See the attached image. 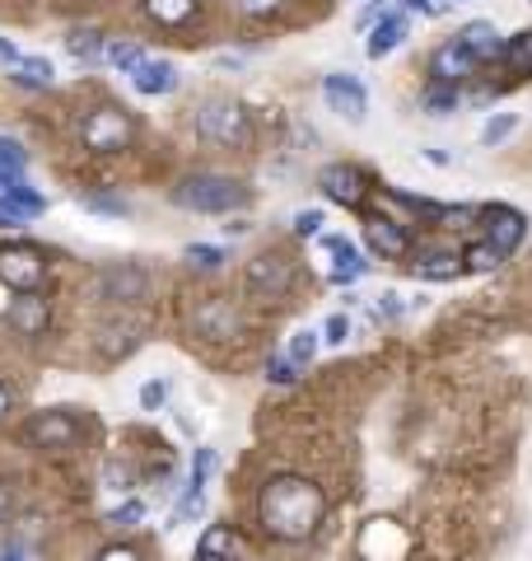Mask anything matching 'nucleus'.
Returning <instances> with one entry per match:
<instances>
[{"label": "nucleus", "instance_id": "obj_15", "mask_svg": "<svg viewBox=\"0 0 532 561\" xmlns=\"http://www.w3.org/2000/svg\"><path fill=\"white\" fill-rule=\"evenodd\" d=\"M365 239H369V249H374L383 262H397L412 253V239H406V230L397 220H388V216H374L365 225Z\"/></svg>", "mask_w": 532, "mask_h": 561}, {"label": "nucleus", "instance_id": "obj_31", "mask_svg": "<svg viewBox=\"0 0 532 561\" xmlns=\"http://www.w3.org/2000/svg\"><path fill=\"white\" fill-rule=\"evenodd\" d=\"M425 108H430L435 117L458 113V90L453 84H430V90H425Z\"/></svg>", "mask_w": 532, "mask_h": 561}, {"label": "nucleus", "instance_id": "obj_5", "mask_svg": "<svg viewBox=\"0 0 532 561\" xmlns=\"http://www.w3.org/2000/svg\"><path fill=\"white\" fill-rule=\"evenodd\" d=\"M24 440L38 445V449H51V454H66V449H76L84 440V426L70 408H47L24 426Z\"/></svg>", "mask_w": 532, "mask_h": 561}, {"label": "nucleus", "instance_id": "obj_26", "mask_svg": "<svg viewBox=\"0 0 532 561\" xmlns=\"http://www.w3.org/2000/svg\"><path fill=\"white\" fill-rule=\"evenodd\" d=\"M146 10H150V20H159L164 28H177L197 14V0H146Z\"/></svg>", "mask_w": 532, "mask_h": 561}, {"label": "nucleus", "instance_id": "obj_12", "mask_svg": "<svg viewBox=\"0 0 532 561\" xmlns=\"http://www.w3.org/2000/svg\"><path fill=\"white\" fill-rule=\"evenodd\" d=\"M476 66H482V61H476L467 47H458V38H449V43L435 47L430 76H435V84H453V90H458V84H463L467 76H476Z\"/></svg>", "mask_w": 532, "mask_h": 561}, {"label": "nucleus", "instance_id": "obj_24", "mask_svg": "<svg viewBox=\"0 0 532 561\" xmlns=\"http://www.w3.org/2000/svg\"><path fill=\"white\" fill-rule=\"evenodd\" d=\"M197 328L206 332V337H234V332H239V319H234V309H229V305H206L201 313H197Z\"/></svg>", "mask_w": 532, "mask_h": 561}, {"label": "nucleus", "instance_id": "obj_27", "mask_svg": "<svg viewBox=\"0 0 532 561\" xmlns=\"http://www.w3.org/2000/svg\"><path fill=\"white\" fill-rule=\"evenodd\" d=\"M505 66L513 70V76H532V28H523V33H513V38L505 43Z\"/></svg>", "mask_w": 532, "mask_h": 561}, {"label": "nucleus", "instance_id": "obj_17", "mask_svg": "<svg viewBox=\"0 0 532 561\" xmlns=\"http://www.w3.org/2000/svg\"><path fill=\"white\" fill-rule=\"evenodd\" d=\"M412 272L420 280H453V276H463V253H453V249H420L416 262H412Z\"/></svg>", "mask_w": 532, "mask_h": 561}, {"label": "nucleus", "instance_id": "obj_16", "mask_svg": "<svg viewBox=\"0 0 532 561\" xmlns=\"http://www.w3.org/2000/svg\"><path fill=\"white\" fill-rule=\"evenodd\" d=\"M458 47H467L476 61H495L505 51V38H500V28L486 24V20H472L458 28Z\"/></svg>", "mask_w": 532, "mask_h": 561}, {"label": "nucleus", "instance_id": "obj_34", "mask_svg": "<svg viewBox=\"0 0 532 561\" xmlns=\"http://www.w3.org/2000/svg\"><path fill=\"white\" fill-rule=\"evenodd\" d=\"M169 402V379H150V383H140V408L146 412H159Z\"/></svg>", "mask_w": 532, "mask_h": 561}, {"label": "nucleus", "instance_id": "obj_33", "mask_svg": "<svg viewBox=\"0 0 532 561\" xmlns=\"http://www.w3.org/2000/svg\"><path fill=\"white\" fill-rule=\"evenodd\" d=\"M187 262H192V267H201V272H216L220 262H224V249H210V243H192Z\"/></svg>", "mask_w": 532, "mask_h": 561}, {"label": "nucleus", "instance_id": "obj_35", "mask_svg": "<svg viewBox=\"0 0 532 561\" xmlns=\"http://www.w3.org/2000/svg\"><path fill=\"white\" fill-rule=\"evenodd\" d=\"M313 351H317V332H313V328H299L294 342H290V360L304 365V360H313Z\"/></svg>", "mask_w": 532, "mask_h": 561}, {"label": "nucleus", "instance_id": "obj_48", "mask_svg": "<svg viewBox=\"0 0 532 561\" xmlns=\"http://www.w3.org/2000/svg\"><path fill=\"white\" fill-rule=\"evenodd\" d=\"M5 511H10V486L0 482V519H5Z\"/></svg>", "mask_w": 532, "mask_h": 561}, {"label": "nucleus", "instance_id": "obj_39", "mask_svg": "<svg viewBox=\"0 0 532 561\" xmlns=\"http://www.w3.org/2000/svg\"><path fill=\"white\" fill-rule=\"evenodd\" d=\"M294 370H299V365L290 356H271V360H266V379H271V383H294Z\"/></svg>", "mask_w": 532, "mask_h": 561}, {"label": "nucleus", "instance_id": "obj_46", "mask_svg": "<svg viewBox=\"0 0 532 561\" xmlns=\"http://www.w3.org/2000/svg\"><path fill=\"white\" fill-rule=\"evenodd\" d=\"M99 561H140V552H136V548H108Z\"/></svg>", "mask_w": 532, "mask_h": 561}, {"label": "nucleus", "instance_id": "obj_10", "mask_svg": "<svg viewBox=\"0 0 532 561\" xmlns=\"http://www.w3.org/2000/svg\"><path fill=\"white\" fill-rule=\"evenodd\" d=\"M317 187H323V197L327 202H336V206H360L365 202V192H369V183H365V173L355 169V164H327L323 173H317Z\"/></svg>", "mask_w": 532, "mask_h": 561}, {"label": "nucleus", "instance_id": "obj_50", "mask_svg": "<svg viewBox=\"0 0 532 561\" xmlns=\"http://www.w3.org/2000/svg\"><path fill=\"white\" fill-rule=\"evenodd\" d=\"M360 561H369V557H360Z\"/></svg>", "mask_w": 532, "mask_h": 561}, {"label": "nucleus", "instance_id": "obj_4", "mask_svg": "<svg viewBox=\"0 0 532 561\" xmlns=\"http://www.w3.org/2000/svg\"><path fill=\"white\" fill-rule=\"evenodd\" d=\"M80 140L89 150H99V154H117V150H127L136 140V117L127 108L103 103V108H94L80 122Z\"/></svg>", "mask_w": 532, "mask_h": 561}, {"label": "nucleus", "instance_id": "obj_22", "mask_svg": "<svg viewBox=\"0 0 532 561\" xmlns=\"http://www.w3.org/2000/svg\"><path fill=\"white\" fill-rule=\"evenodd\" d=\"M24 169H28L24 146L14 136H0V192L14 187V183H24Z\"/></svg>", "mask_w": 532, "mask_h": 561}, {"label": "nucleus", "instance_id": "obj_8", "mask_svg": "<svg viewBox=\"0 0 532 561\" xmlns=\"http://www.w3.org/2000/svg\"><path fill=\"white\" fill-rule=\"evenodd\" d=\"M323 99H327V108H332L336 117H346V122H350V127H360L365 113H369L365 84L355 80V76H346V70H336V76L323 80Z\"/></svg>", "mask_w": 532, "mask_h": 561}, {"label": "nucleus", "instance_id": "obj_40", "mask_svg": "<svg viewBox=\"0 0 532 561\" xmlns=\"http://www.w3.org/2000/svg\"><path fill=\"white\" fill-rule=\"evenodd\" d=\"M346 337H350V319H346V313H332V319H327V328H323V342L342 346Z\"/></svg>", "mask_w": 532, "mask_h": 561}, {"label": "nucleus", "instance_id": "obj_2", "mask_svg": "<svg viewBox=\"0 0 532 561\" xmlns=\"http://www.w3.org/2000/svg\"><path fill=\"white\" fill-rule=\"evenodd\" d=\"M173 202L183 210H201V216H229V210L253 206V187L224 173H192L173 187Z\"/></svg>", "mask_w": 532, "mask_h": 561}, {"label": "nucleus", "instance_id": "obj_28", "mask_svg": "<svg viewBox=\"0 0 532 561\" xmlns=\"http://www.w3.org/2000/svg\"><path fill=\"white\" fill-rule=\"evenodd\" d=\"M519 131V113H495L486 127H482V146L486 150H495V146H505V140Z\"/></svg>", "mask_w": 532, "mask_h": 561}, {"label": "nucleus", "instance_id": "obj_19", "mask_svg": "<svg viewBox=\"0 0 532 561\" xmlns=\"http://www.w3.org/2000/svg\"><path fill=\"white\" fill-rule=\"evenodd\" d=\"M406 38H412V24H406V14H383V20L374 24V33H369V57H388V51H397Z\"/></svg>", "mask_w": 532, "mask_h": 561}, {"label": "nucleus", "instance_id": "obj_42", "mask_svg": "<svg viewBox=\"0 0 532 561\" xmlns=\"http://www.w3.org/2000/svg\"><path fill=\"white\" fill-rule=\"evenodd\" d=\"M84 206L89 210H103V216H127V210H131L127 202H113V197H89Z\"/></svg>", "mask_w": 532, "mask_h": 561}, {"label": "nucleus", "instance_id": "obj_21", "mask_svg": "<svg viewBox=\"0 0 532 561\" xmlns=\"http://www.w3.org/2000/svg\"><path fill=\"white\" fill-rule=\"evenodd\" d=\"M136 342H140V323H99V346H103V356H127V351H136Z\"/></svg>", "mask_w": 532, "mask_h": 561}, {"label": "nucleus", "instance_id": "obj_25", "mask_svg": "<svg viewBox=\"0 0 532 561\" xmlns=\"http://www.w3.org/2000/svg\"><path fill=\"white\" fill-rule=\"evenodd\" d=\"M66 47H70V57H76L80 66H94L99 57H103V33L99 28H70V38H66Z\"/></svg>", "mask_w": 532, "mask_h": 561}, {"label": "nucleus", "instance_id": "obj_47", "mask_svg": "<svg viewBox=\"0 0 532 561\" xmlns=\"http://www.w3.org/2000/svg\"><path fill=\"white\" fill-rule=\"evenodd\" d=\"M14 57H20V47H14L10 38H0V61H5V66H10Z\"/></svg>", "mask_w": 532, "mask_h": 561}, {"label": "nucleus", "instance_id": "obj_30", "mask_svg": "<svg viewBox=\"0 0 532 561\" xmlns=\"http://www.w3.org/2000/svg\"><path fill=\"white\" fill-rule=\"evenodd\" d=\"M201 505H206V486H192L183 491V501H177V511H173V529H183V524H192L201 515Z\"/></svg>", "mask_w": 532, "mask_h": 561}, {"label": "nucleus", "instance_id": "obj_3", "mask_svg": "<svg viewBox=\"0 0 532 561\" xmlns=\"http://www.w3.org/2000/svg\"><path fill=\"white\" fill-rule=\"evenodd\" d=\"M192 127H197V136L216 140V146H247V140H253V122H247L243 103H234L229 94L197 99V108H192Z\"/></svg>", "mask_w": 532, "mask_h": 561}, {"label": "nucleus", "instance_id": "obj_14", "mask_svg": "<svg viewBox=\"0 0 532 561\" xmlns=\"http://www.w3.org/2000/svg\"><path fill=\"white\" fill-rule=\"evenodd\" d=\"M47 323H51V309L38 290H20L10 300V328L20 332V337H38V332H47Z\"/></svg>", "mask_w": 532, "mask_h": 561}, {"label": "nucleus", "instance_id": "obj_6", "mask_svg": "<svg viewBox=\"0 0 532 561\" xmlns=\"http://www.w3.org/2000/svg\"><path fill=\"white\" fill-rule=\"evenodd\" d=\"M294 286V262L286 253H257L247 262V295L253 300H286Z\"/></svg>", "mask_w": 532, "mask_h": 561}, {"label": "nucleus", "instance_id": "obj_23", "mask_svg": "<svg viewBox=\"0 0 532 561\" xmlns=\"http://www.w3.org/2000/svg\"><path fill=\"white\" fill-rule=\"evenodd\" d=\"M10 76H14V84H24V90H47L51 84V61L47 57H14L10 61Z\"/></svg>", "mask_w": 532, "mask_h": 561}, {"label": "nucleus", "instance_id": "obj_37", "mask_svg": "<svg viewBox=\"0 0 532 561\" xmlns=\"http://www.w3.org/2000/svg\"><path fill=\"white\" fill-rule=\"evenodd\" d=\"M28 220V210L20 202H10L5 192H0V230H20V225Z\"/></svg>", "mask_w": 532, "mask_h": 561}, {"label": "nucleus", "instance_id": "obj_7", "mask_svg": "<svg viewBox=\"0 0 532 561\" xmlns=\"http://www.w3.org/2000/svg\"><path fill=\"white\" fill-rule=\"evenodd\" d=\"M0 280L10 290H38L47 280V257L33 243H5L0 249Z\"/></svg>", "mask_w": 532, "mask_h": 561}, {"label": "nucleus", "instance_id": "obj_29", "mask_svg": "<svg viewBox=\"0 0 532 561\" xmlns=\"http://www.w3.org/2000/svg\"><path fill=\"white\" fill-rule=\"evenodd\" d=\"M505 262V253L495 249V243H472V249H463V267L467 272H495Z\"/></svg>", "mask_w": 532, "mask_h": 561}, {"label": "nucleus", "instance_id": "obj_9", "mask_svg": "<svg viewBox=\"0 0 532 561\" xmlns=\"http://www.w3.org/2000/svg\"><path fill=\"white\" fill-rule=\"evenodd\" d=\"M482 220H486V243H495V249H500L505 257L519 249L523 234H528V216H523V210H513V206H505V202L486 206Z\"/></svg>", "mask_w": 532, "mask_h": 561}, {"label": "nucleus", "instance_id": "obj_20", "mask_svg": "<svg viewBox=\"0 0 532 561\" xmlns=\"http://www.w3.org/2000/svg\"><path fill=\"white\" fill-rule=\"evenodd\" d=\"M327 253L336 257V267H332V280H336V286H350V280H360L365 267H369V262L355 253V243L342 239V234H332V239H327Z\"/></svg>", "mask_w": 532, "mask_h": 561}, {"label": "nucleus", "instance_id": "obj_45", "mask_svg": "<svg viewBox=\"0 0 532 561\" xmlns=\"http://www.w3.org/2000/svg\"><path fill=\"white\" fill-rule=\"evenodd\" d=\"M0 561H28L24 542H0Z\"/></svg>", "mask_w": 532, "mask_h": 561}, {"label": "nucleus", "instance_id": "obj_49", "mask_svg": "<svg viewBox=\"0 0 532 561\" xmlns=\"http://www.w3.org/2000/svg\"><path fill=\"white\" fill-rule=\"evenodd\" d=\"M10 402H14V398H10V389H5V383H0V416L10 412Z\"/></svg>", "mask_w": 532, "mask_h": 561}, {"label": "nucleus", "instance_id": "obj_32", "mask_svg": "<svg viewBox=\"0 0 532 561\" xmlns=\"http://www.w3.org/2000/svg\"><path fill=\"white\" fill-rule=\"evenodd\" d=\"M103 57H108L117 70H127V76H131V70L146 61V51H140L136 43H108V47H103Z\"/></svg>", "mask_w": 532, "mask_h": 561}, {"label": "nucleus", "instance_id": "obj_11", "mask_svg": "<svg viewBox=\"0 0 532 561\" xmlns=\"http://www.w3.org/2000/svg\"><path fill=\"white\" fill-rule=\"evenodd\" d=\"M192 561H257V552L243 542V534H234L229 524H210L197 542V557Z\"/></svg>", "mask_w": 532, "mask_h": 561}, {"label": "nucleus", "instance_id": "obj_1", "mask_svg": "<svg viewBox=\"0 0 532 561\" xmlns=\"http://www.w3.org/2000/svg\"><path fill=\"white\" fill-rule=\"evenodd\" d=\"M327 515V496L323 486L309 482V478H294V472H286V478H271L262 486L257 496V519L262 529L271 534L276 542H304L317 534V524H323Z\"/></svg>", "mask_w": 532, "mask_h": 561}, {"label": "nucleus", "instance_id": "obj_41", "mask_svg": "<svg viewBox=\"0 0 532 561\" xmlns=\"http://www.w3.org/2000/svg\"><path fill=\"white\" fill-rule=\"evenodd\" d=\"M317 230H323V210H299V216H294V234H317Z\"/></svg>", "mask_w": 532, "mask_h": 561}, {"label": "nucleus", "instance_id": "obj_43", "mask_svg": "<svg viewBox=\"0 0 532 561\" xmlns=\"http://www.w3.org/2000/svg\"><path fill=\"white\" fill-rule=\"evenodd\" d=\"M397 300H402V295H393V290H388V295H379V300H374V319H397Z\"/></svg>", "mask_w": 532, "mask_h": 561}, {"label": "nucleus", "instance_id": "obj_44", "mask_svg": "<svg viewBox=\"0 0 532 561\" xmlns=\"http://www.w3.org/2000/svg\"><path fill=\"white\" fill-rule=\"evenodd\" d=\"M239 10L243 14H271V10H280V0H239Z\"/></svg>", "mask_w": 532, "mask_h": 561}, {"label": "nucleus", "instance_id": "obj_18", "mask_svg": "<svg viewBox=\"0 0 532 561\" xmlns=\"http://www.w3.org/2000/svg\"><path fill=\"white\" fill-rule=\"evenodd\" d=\"M131 84L140 94H150V99H159V94H173L177 90V66L173 61H140L136 70H131Z\"/></svg>", "mask_w": 532, "mask_h": 561}, {"label": "nucleus", "instance_id": "obj_38", "mask_svg": "<svg viewBox=\"0 0 532 561\" xmlns=\"http://www.w3.org/2000/svg\"><path fill=\"white\" fill-rule=\"evenodd\" d=\"M103 482H108V491H131V468L122 459H108V468H103Z\"/></svg>", "mask_w": 532, "mask_h": 561}, {"label": "nucleus", "instance_id": "obj_13", "mask_svg": "<svg viewBox=\"0 0 532 561\" xmlns=\"http://www.w3.org/2000/svg\"><path fill=\"white\" fill-rule=\"evenodd\" d=\"M99 290H103V300L136 305V300H146L150 276L140 272V267H131V262H122V267H103V276H99Z\"/></svg>", "mask_w": 532, "mask_h": 561}, {"label": "nucleus", "instance_id": "obj_36", "mask_svg": "<svg viewBox=\"0 0 532 561\" xmlns=\"http://www.w3.org/2000/svg\"><path fill=\"white\" fill-rule=\"evenodd\" d=\"M140 519H146V505H140V501L117 505V511L108 515V524H113V529H131V524H140Z\"/></svg>", "mask_w": 532, "mask_h": 561}]
</instances>
